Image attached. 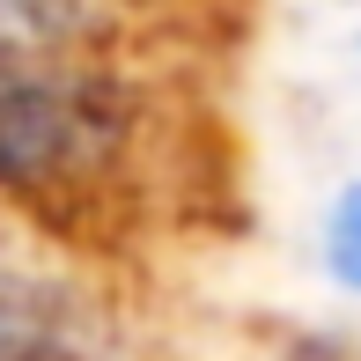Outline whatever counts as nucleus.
<instances>
[{
    "label": "nucleus",
    "instance_id": "obj_1",
    "mask_svg": "<svg viewBox=\"0 0 361 361\" xmlns=\"http://www.w3.org/2000/svg\"><path fill=\"white\" fill-rule=\"evenodd\" d=\"M324 266L347 295H361V185H347L324 214Z\"/></svg>",
    "mask_w": 361,
    "mask_h": 361
}]
</instances>
